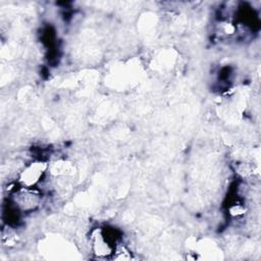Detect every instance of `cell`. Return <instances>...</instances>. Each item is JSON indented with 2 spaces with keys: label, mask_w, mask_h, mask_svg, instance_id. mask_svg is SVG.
I'll return each mask as SVG.
<instances>
[{
  "label": "cell",
  "mask_w": 261,
  "mask_h": 261,
  "mask_svg": "<svg viewBox=\"0 0 261 261\" xmlns=\"http://www.w3.org/2000/svg\"><path fill=\"white\" fill-rule=\"evenodd\" d=\"M46 164L44 162H34L27 166L19 175V181L27 188L36 185L45 172Z\"/></svg>",
  "instance_id": "cell-1"
}]
</instances>
